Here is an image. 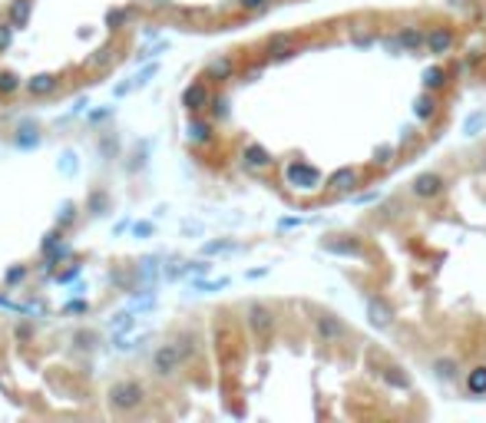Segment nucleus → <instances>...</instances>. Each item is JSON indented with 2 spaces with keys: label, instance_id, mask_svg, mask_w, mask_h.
I'll use <instances>...</instances> for the list:
<instances>
[{
  "label": "nucleus",
  "instance_id": "nucleus-1",
  "mask_svg": "<svg viewBox=\"0 0 486 423\" xmlns=\"http://www.w3.org/2000/svg\"><path fill=\"white\" fill-rule=\"evenodd\" d=\"M411 364L486 397V139L444 156L328 241Z\"/></svg>",
  "mask_w": 486,
  "mask_h": 423
},
{
  "label": "nucleus",
  "instance_id": "nucleus-2",
  "mask_svg": "<svg viewBox=\"0 0 486 423\" xmlns=\"http://www.w3.org/2000/svg\"><path fill=\"white\" fill-rule=\"evenodd\" d=\"M106 400H110L112 410L130 413V410H139V407L146 404V387L139 384V380H116L110 387V394H106Z\"/></svg>",
  "mask_w": 486,
  "mask_h": 423
},
{
  "label": "nucleus",
  "instance_id": "nucleus-3",
  "mask_svg": "<svg viewBox=\"0 0 486 423\" xmlns=\"http://www.w3.org/2000/svg\"><path fill=\"white\" fill-rule=\"evenodd\" d=\"M182 364H186V357H182V350H179V344L172 341V344H159V348L152 350V374L156 377H175L179 370H182Z\"/></svg>",
  "mask_w": 486,
  "mask_h": 423
},
{
  "label": "nucleus",
  "instance_id": "nucleus-4",
  "mask_svg": "<svg viewBox=\"0 0 486 423\" xmlns=\"http://www.w3.org/2000/svg\"><path fill=\"white\" fill-rule=\"evenodd\" d=\"M208 83L206 80H195L192 86H186V93H182V106H186L189 112H202L208 103Z\"/></svg>",
  "mask_w": 486,
  "mask_h": 423
},
{
  "label": "nucleus",
  "instance_id": "nucleus-5",
  "mask_svg": "<svg viewBox=\"0 0 486 423\" xmlns=\"http://www.w3.org/2000/svg\"><path fill=\"white\" fill-rule=\"evenodd\" d=\"M40 139H43V132H40V123H34V119H23L17 126V136H14V143L20 149H34Z\"/></svg>",
  "mask_w": 486,
  "mask_h": 423
},
{
  "label": "nucleus",
  "instance_id": "nucleus-6",
  "mask_svg": "<svg viewBox=\"0 0 486 423\" xmlns=\"http://www.w3.org/2000/svg\"><path fill=\"white\" fill-rule=\"evenodd\" d=\"M23 86H27V93H30V96H50V93H56L60 80H56L53 73H40V76H30Z\"/></svg>",
  "mask_w": 486,
  "mask_h": 423
},
{
  "label": "nucleus",
  "instance_id": "nucleus-7",
  "mask_svg": "<svg viewBox=\"0 0 486 423\" xmlns=\"http://www.w3.org/2000/svg\"><path fill=\"white\" fill-rule=\"evenodd\" d=\"M7 14H10V23H14V27H27V20L34 14V0H14Z\"/></svg>",
  "mask_w": 486,
  "mask_h": 423
},
{
  "label": "nucleus",
  "instance_id": "nucleus-8",
  "mask_svg": "<svg viewBox=\"0 0 486 423\" xmlns=\"http://www.w3.org/2000/svg\"><path fill=\"white\" fill-rule=\"evenodd\" d=\"M14 93H20V76L3 70L0 73V96H14Z\"/></svg>",
  "mask_w": 486,
  "mask_h": 423
},
{
  "label": "nucleus",
  "instance_id": "nucleus-9",
  "mask_svg": "<svg viewBox=\"0 0 486 423\" xmlns=\"http://www.w3.org/2000/svg\"><path fill=\"white\" fill-rule=\"evenodd\" d=\"M14 30H17V27H14L10 20H0V53H7V50L14 47Z\"/></svg>",
  "mask_w": 486,
  "mask_h": 423
},
{
  "label": "nucleus",
  "instance_id": "nucleus-10",
  "mask_svg": "<svg viewBox=\"0 0 486 423\" xmlns=\"http://www.w3.org/2000/svg\"><path fill=\"white\" fill-rule=\"evenodd\" d=\"M123 20H130L126 10H112L110 17H106V23H110V30H119V23H123Z\"/></svg>",
  "mask_w": 486,
  "mask_h": 423
},
{
  "label": "nucleus",
  "instance_id": "nucleus-11",
  "mask_svg": "<svg viewBox=\"0 0 486 423\" xmlns=\"http://www.w3.org/2000/svg\"><path fill=\"white\" fill-rule=\"evenodd\" d=\"M27 275V268H10L7 271V285H14V281H20V278Z\"/></svg>",
  "mask_w": 486,
  "mask_h": 423
}]
</instances>
